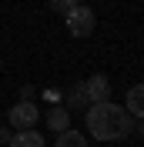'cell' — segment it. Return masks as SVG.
<instances>
[{
	"label": "cell",
	"instance_id": "obj_1",
	"mask_svg": "<svg viewBox=\"0 0 144 147\" xmlns=\"http://www.w3.org/2000/svg\"><path fill=\"white\" fill-rule=\"evenodd\" d=\"M87 130L94 140H104V144H111V140H124L127 134H131V127H134V117L127 114L124 107H117V104H90L87 107Z\"/></svg>",
	"mask_w": 144,
	"mask_h": 147
},
{
	"label": "cell",
	"instance_id": "obj_2",
	"mask_svg": "<svg viewBox=\"0 0 144 147\" xmlns=\"http://www.w3.org/2000/svg\"><path fill=\"white\" fill-rule=\"evenodd\" d=\"M64 24H67V34H71V37H90L94 27H97V17H94L90 7L81 3V7H71V10H67Z\"/></svg>",
	"mask_w": 144,
	"mask_h": 147
},
{
	"label": "cell",
	"instance_id": "obj_3",
	"mask_svg": "<svg viewBox=\"0 0 144 147\" xmlns=\"http://www.w3.org/2000/svg\"><path fill=\"white\" fill-rule=\"evenodd\" d=\"M7 120H10V127H14V130H34V124L40 120V110H37L30 100H27V104H24V100H17L14 107H10Z\"/></svg>",
	"mask_w": 144,
	"mask_h": 147
},
{
	"label": "cell",
	"instance_id": "obj_4",
	"mask_svg": "<svg viewBox=\"0 0 144 147\" xmlns=\"http://www.w3.org/2000/svg\"><path fill=\"white\" fill-rule=\"evenodd\" d=\"M84 90H87V100L90 104H107L111 100V84L104 74H94L90 80H84Z\"/></svg>",
	"mask_w": 144,
	"mask_h": 147
},
{
	"label": "cell",
	"instance_id": "obj_5",
	"mask_svg": "<svg viewBox=\"0 0 144 147\" xmlns=\"http://www.w3.org/2000/svg\"><path fill=\"white\" fill-rule=\"evenodd\" d=\"M47 127L57 130V134H64V130L71 127V110H67V107H57V104H50V110H47Z\"/></svg>",
	"mask_w": 144,
	"mask_h": 147
},
{
	"label": "cell",
	"instance_id": "obj_6",
	"mask_svg": "<svg viewBox=\"0 0 144 147\" xmlns=\"http://www.w3.org/2000/svg\"><path fill=\"white\" fill-rule=\"evenodd\" d=\"M127 114L131 117H137V120H144V84H134L131 90H127Z\"/></svg>",
	"mask_w": 144,
	"mask_h": 147
},
{
	"label": "cell",
	"instance_id": "obj_7",
	"mask_svg": "<svg viewBox=\"0 0 144 147\" xmlns=\"http://www.w3.org/2000/svg\"><path fill=\"white\" fill-rule=\"evenodd\" d=\"M7 147H44V137L37 130H14V137H10Z\"/></svg>",
	"mask_w": 144,
	"mask_h": 147
},
{
	"label": "cell",
	"instance_id": "obj_8",
	"mask_svg": "<svg viewBox=\"0 0 144 147\" xmlns=\"http://www.w3.org/2000/svg\"><path fill=\"white\" fill-rule=\"evenodd\" d=\"M54 147H87V137H84L81 130H74V127H67V130H64V134H57Z\"/></svg>",
	"mask_w": 144,
	"mask_h": 147
},
{
	"label": "cell",
	"instance_id": "obj_9",
	"mask_svg": "<svg viewBox=\"0 0 144 147\" xmlns=\"http://www.w3.org/2000/svg\"><path fill=\"white\" fill-rule=\"evenodd\" d=\"M90 100H87V90H84V84H77V87H71V94H67V110H87Z\"/></svg>",
	"mask_w": 144,
	"mask_h": 147
},
{
	"label": "cell",
	"instance_id": "obj_10",
	"mask_svg": "<svg viewBox=\"0 0 144 147\" xmlns=\"http://www.w3.org/2000/svg\"><path fill=\"white\" fill-rule=\"evenodd\" d=\"M50 10H54V13H60V17H67L71 3H67V0H50Z\"/></svg>",
	"mask_w": 144,
	"mask_h": 147
},
{
	"label": "cell",
	"instance_id": "obj_11",
	"mask_svg": "<svg viewBox=\"0 0 144 147\" xmlns=\"http://www.w3.org/2000/svg\"><path fill=\"white\" fill-rule=\"evenodd\" d=\"M20 100H24V104H34V87H20Z\"/></svg>",
	"mask_w": 144,
	"mask_h": 147
},
{
	"label": "cell",
	"instance_id": "obj_12",
	"mask_svg": "<svg viewBox=\"0 0 144 147\" xmlns=\"http://www.w3.org/2000/svg\"><path fill=\"white\" fill-rule=\"evenodd\" d=\"M10 137H14V130H10V127H0V144H10Z\"/></svg>",
	"mask_w": 144,
	"mask_h": 147
},
{
	"label": "cell",
	"instance_id": "obj_13",
	"mask_svg": "<svg viewBox=\"0 0 144 147\" xmlns=\"http://www.w3.org/2000/svg\"><path fill=\"white\" fill-rule=\"evenodd\" d=\"M67 3H71V7H81V3H84V0H67Z\"/></svg>",
	"mask_w": 144,
	"mask_h": 147
},
{
	"label": "cell",
	"instance_id": "obj_14",
	"mask_svg": "<svg viewBox=\"0 0 144 147\" xmlns=\"http://www.w3.org/2000/svg\"><path fill=\"white\" fill-rule=\"evenodd\" d=\"M141 137H144V120H141Z\"/></svg>",
	"mask_w": 144,
	"mask_h": 147
},
{
	"label": "cell",
	"instance_id": "obj_15",
	"mask_svg": "<svg viewBox=\"0 0 144 147\" xmlns=\"http://www.w3.org/2000/svg\"><path fill=\"white\" fill-rule=\"evenodd\" d=\"M0 67H3V64H0Z\"/></svg>",
	"mask_w": 144,
	"mask_h": 147
}]
</instances>
